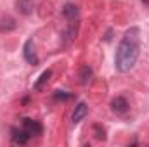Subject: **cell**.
Listing matches in <instances>:
<instances>
[{"instance_id": "obj_1", "label": "cell", "mask_w": 149, "mask_h": 147, "mask_svg": "<svg viewBox=\"0 0 149 147\" xmlns=\"http://www.w3.org/2000/svg\"><path fill=\"white\" fill-rule=\"evenodd\" d=\"M141 55V30L137 26L128 28L118 43L114 55V68L118 73H128Z\"/></svg>"}, {"instance_id": "obj_2", "label": "cell", "mask_w": 149, "mask_h": 147, "mask_svg": "<svg viewBox=\"0 0 149 147\" xmlns=\"http://www.w3.org/2000/svg\"><path fill=\"white\" fill-rule=\"evenodd\" d=\"M78 30H80V23H78V19H74V21H71V23L63 30V35H61V42H63V45H70V43H73L74 38L78 37Z\"/></svg>"}, {"instance_id": "obj_3", "label": "cell", "mask_w": 149, "mask_h": 147, "mask_svg": "<svg viewBox=\"0 0 149 147\" xmlns=\"http://www.w3.org/2000/svg\"><path fill=\"white\" fill-rule=\"evenodd\" d=\"M23 57L31 66H37L38 64V55H37V52H35V45H33V40L31 38H28L24 42V45H23Z\"/></svg>"}, {"instance_id": "obj_4", "label": "cell", "mask_w": 149, "mask_h": 147, "mask_svg": "<svg viewBox=\"0 0 149 147\" xmlns=\"http://www.w3.org/2000/svg\"><path fill=\"white\" fill-rule=\"evenodd\" d=\"M130 109V104H128V101H127V97H123V95H118V97H114L111 101V111L114 114H118V116H123V114H127Z\"/></svg>"}, {"instance_id": "obj_5", "label": "cell", "mask_w": 149, "mask_h": 147, "mask_svg": "<svg viewBox=\"0 0 149 147\" xmlns=\"http://www.w3.org/2000/svg\"><path fill=\"white\" fill-rule=\"evenodd\" d=\"M23 128L33 137V135H37L40 137L42 133H43V125L37 121V119H31V118H23Z\"/></svg>"}, {"instance_id": "obj_6", "label": "cell", "mask_w": 149, "mask_h": 147, "mask_svg": "<svg viewBox=\"0 0 149 147\" xmlns=\"http://www.w3.org/2000/svg\"><path fill=\"white\" fill-rule=\"evenodd\" d=\"M31 139V135L21 126V128H10V140L14 142V144H17V146H24V144H28V140Z\"/></svg>"}, {"instance_id": "obj_7", "label": "cell", "mask_w": 149, "mask_h": 147, "mask_svg": "<svg viewBox=\"0 0 149 147\" xmlns=\"http://www.w3.org/2000/svg\"><path fill=\"white\" fill-rule=\"evenodd\" d=\"M88 114V106H87V102H78L76 106H74L73 109V114H71V121H73V125H78V123H81V119H85V116Z\"/></svg>"}, {"instance_id": "obj_8", "label": "cell", "mask_w": 149, "mask_h": 147, "mask_svg": "<svg viewBox=\"0 0 149 147\" xmlns=\"http://www.w3.org/2000/svg\"><path fill=\"white\" fill-rule=\"evenodd\" d=\"M14 7H16V10H17L19 14L30 16V14H33V10H35V0H16V2H14Z\"/></svg>"}, {"instance_id": "obj_9", "label": "cell", "mask_w": 149, "mask_h": 147, "mask_svg": "<svg viewBox=\"0 0 149 147\" xmlns=\"http://www.w3.org/2000/svg\"><path fill=\"white\" fill-rule=\"evenodd\" d=\"M16 28H17V23H16L14 17H10V16L0 17V33H10Z\"/></svg>"}, {"instance_id": "obj_10", "label": "cell", "mask_w": 149, "mask_h": 147, "mask_svg": "<svg viewBox=\"0 0 149 147\" xmlns=\"http://www.w3.org/2000/svg\"><path fill=\"white\" fill-rule=\"evenodd\" d=\"M92 76H94V71H92V68L88 64H83L78 69V81H80V85H88V81L92 80Z\"/></svg>"}, {"instance_id": "obj_11", "label": "cell", "mask_w": 149, "mask_h": 147, "mask_svg": "<svg viewBox=\"0 0 149 147\" xmlns=\"http://www.w3.org/2000/svg\"><path fill=\"white\" fill-rule=\"evenodd\" d=\"M63 16H64L68 21L78 19V7H76L74 3H64V7H63Z\"/></svg>"}, {"instance_id": "obj_12", "label": "cell", "mask_w": 149, "mask_h": 147, "mask_svg": "<svg viewBox=\"0 0 149 147\" xmlns=\"http://www.w3.org/2000/svg\"><path fill=\"white\" fill-rule=\"evenodd\" d=\"M50 76H52V69H45L43 73L38 76L37 81H35V85H33V90H37V92H38V90H42V88H43V85H45V83L50 80Z\"/></svg>"}, {"instance_id": "obj_13", "label": "cell", "mask_w": 149, "mask_h": 147, "mask_svg": "<svg viewBox=\"0 0 149 147\" xmlns=\"http://www.w3.org/2000/svg\"><path fill=\"white\" fill-rule=\"evenodd\" d=\"M74 95L71 92H64V90H56L54 92V101H61V102H64V101H70V99H73Z\"/></svg>"}, {"instance_id": "obj_14", "label": "cell", "mask_w": 149, "mask_h": 147, "mask_svg": "<svg viewBox=\"0 0 149 147\" xmlns=\"http://www.w3.org/2000/svg\"><path fill=\"white\" fill-rule=\"evenodd\" d=\"M94 132H95V139L97 140H106V130L101 125H94Z\"/></svg>"}, {"instance_id": "obj_15", "label": "cell", "mask_w": 149, "mask_h": 147, "mask_svg": "<svg viewBox=\"0 0 149 147\" xmlns=\"http://www.w3.org/2000/svg\"><path fill=\"white\" fill-rule=\"evenodd\" d=\"M106 40H108V42H109V40H111V30H109V31H108V35H106Z\"/></svg>"}, {"instance_id": "obj_16", "label": "cell", "mask_w": 149, "mask_h": 147, "mask_svg": "<svg viewBox=\"0 0 149 147\" xmlns=\"http://www.w3.org/2000/svg\"><path fill=\"white\" fill-rule=\"evenodd\" d=\"M142 3H144V5H148V7H149V0H142Z\"/></svg>"}]
</instances>
